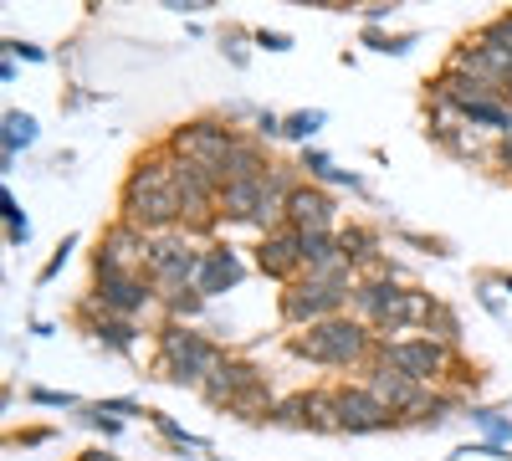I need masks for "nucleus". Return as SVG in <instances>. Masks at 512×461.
I'll return each mask as SVG.
<instances>
[{
    "label": "nucleus",
    "mask_w": 512,
    "mask_h": 461,
    "mask_svg": "<svg viewBox=\"0 0 512 461\" xmlns=\"http://www.w3.org/2000/svg\"><path fill=\"white\" fill-rule=\"evenodd\" d=\"M88 298H93L108 318H128V323H139V318L159 303V287H154L149 277H93Z\"/></svg>",
    "instance_id": "obj_11"
},
{
    "label": "nucleus",
    "mask_w": 512,
    "mask_h": 461,
    "mask_svg": "<svg viewBox=\"0 0 512 461\" xmlns=\"http://www.w3.org/2000/svg\"><path fill=\"white\" fill-rule=\"evenodd\" d=\"M379 364H390V369L410 374V380H415V385H425V390H446L451 369H456L461 359H456V349L436 344L431 333H410V339L379 344Z\"/></svg>",
    "instance_id": "obj_6"
},
{
    "label": "nucleus",
    "mask_w": 512,
    "mask_h": 461,
    "mask_svg": "<svg viewBox=\"0 0 512 461\" xmlns=\"http://www.w3.org/2000/svg\"><path fill=\"white\" fill-rule=\"evenodd\" d=\"M88 339L103 349V354H118V359H134L139 354V344H144V328L139 323H128V318H98V323H88Z\"/></svg>",
    "instance_id": "obj_19"
},
{
    "label": "nucleus",
    "mask_w": 512,
    "mask_h": 461,
    "mask_svg": "<svg viewBox=\"0 0 512 461\" xmlns=\"http://www.w3.org/2000/svg\"><path fill=\"white\" fill-rule=\"evenodd\" d=\"M364 385L374 390V400H379L384 410L400 415V426L410 421V415H415L425 400H431V390H425V385H415L410 374H400V369H390V364H379V359L364 369Z\"/></svg>",
    "instance_id": "obj_13"
},
{
    "label": "nucleus",
    "mask_w": 512,
    "mask_h": 461,
    "mask_svg": "<svg viewBox=\"0 0 512 461\" xmlns=\"http://www.w3.org/2000/svg\"><path fill=\"white\" fill-rule=\"evenodd\" d=\"M246 277V262H241V251L231 241H210L205 246V257H200V277H195V292L210 303V298H226V292H236Z\"/></svg>",
    "instance_id": "obj_16"
},
{
    "label": "nucleus",
    "mask_w": 512,
    "mask_h": 461,
    "mask_svg": "<svg viewBox=\"0 0 512 461\" xmlns=\"http://www.w3.org/2000/svg\"><path fill=\"white\" fill-rule=\"evenodd\" d=\"M251 41H256V47H262V52H292V36L287 31H251Z\"/></svg>",
    "instance_id": "obj_33"
},
{
    "label": "nucleus",
    "mask_w": 512,
    "mask_h": 461,
    "mask_svg": "<svg viewBox=\"0 0 512 461\" xmlns=\"http://www.w3.org/2000/svg\"><path fill=\"white\" fill-rule=\"evenodd\" d=\"M200 257H205V246L185 226L180 231H159L154 246H149V282L159 287V298L164 292H180V287H195Z\"/></svg>",
    "instance_id": "obj_7"
},
{
    "label": "nucleus",
    "mask_w": 512,
    "mask_h": 461,
    "mask_svg": "<svg viewBox=\"0 0 512 461\" xmlns=\"http://www.w3.org/2000/svg\"><path fill=\"white\" fill-rule=\"evenodd\" d=\"M0 216H6V241H11V246H26V241H31V221H26V211L16 205L11 190L0 195Z\"/></svg>",
    "instance_id": "obj_29"
},
{
    "label": "nucleus",
    "mask_w": 512,
    "mask_h": 461,
    "mask_svg": "<svg viewBox=\"0 0 512 461\" xmlns=\"http://www.w3.org/2000/svg\"><path fill=\"white\" fill-rule=\"evenodd\" d=\"M477 298H482V308H487L492 318H502V298L492 292V282H482V287H477Z\"/></svg>",
    "instance_id": "obj_39"
},
{
    "label": "nucleus",
    "mask_w": 512,
    "mask_h": 461,
    "mask_svg": "<svg viewBox=\"0 0 512 461\" xmlns=\"http://www.w3.org/2000/svg\"><path fill=\"white\" fill-rule=\"evenodd\" d=\"M390 16H395V6H364V11H359V21L374 26V31H379V21H390Z\"/></svg>",
    "instance_id": "obj_37"
},
{
    "label": "nucleus",
    "mask_w": 512,
    "mask_h": 461,
    "mask_svg": "<svg viewBox=\"0 0 512 461\" xmlns=\"http://www.w3.org/2000/svg\"><path fill=\"white\" fill-rule=\"evenodd\" d=\"M98 410H108V415H118V421H123V415H139V400L134 395H118V400H98Z\"/></svg>",
    "instance_id": "obj_36"
},
{
    "label": "nucleus",
    "mask_w": 512,
    "mask_h": 461,
    "mask_svg": "<svg viewBox=\"0 0 512 461\" xmlns=\"http://www.w3.org/2000/svg\"><path fill=\"white\" fill-rule=\"evenodd\" d=\"M144 415H149V421H154V431H159L164 441H175L180 451H210V446H205L200 436H190V431H185L180 421H169V415H164V410H144Z\"/></svg>",
    "instance_id": "obj_28"
},
{
    "label": "nucleus",
    "mask_w": 512,
    "mask_h": 461,
    "mask_svg": "<svg viewBox=\"0 0 512 461\" xmlns=\"http://www.w3.org/2000/svg\"><path fill=\"white\" fill-rule=\"evenodd\" d=\"M256 139H262V144H267V139H282V118L262 108V113H256Z\"/></svg>",
    "instance_id": "obj_34"
},
{
    "label": "nucleus",
    "mask_w": 512,
    "mask_h": 461,
    "mask_svg": "<svg viewBox=\"0 0 512 461\" xmlns=\"http://www.w3.org/2000/svg\"><path fill=\"white\" fill-rule=\"evenodd\" d=\"M282 226H292L297 236H308V231H338V226H344V221H338V195L323 190V185H313V180H303V185L292 190V200H287Z\"/></svg>",
    "instance_id": "obj_14"
},
{
    "label": "nucleus",
    "mask_w": 512,
    "mask_h": 461,
    "mask_svg": "<svg viewBox=\"0 0 512 461\" xmlns=\"http://www.w3.org/2000/svg\"><path fill=\"white\" fill-rule=\"evenodd\" d=\"M492 164L512 175V139H497V144H492Z\"/></svg>",
    "instance_id": "obj_38"
},
{
    "label": "nucleus",
    "mask_w": 512,
    "mask_h": 461,
    "mask_svg": "<svg viewBox=\"0 0 512 461\" xmlns=\"http://www.w3.org/2000/svg\"><path fill=\"white\" fill-rule=\"evenodd\" d=\"M287 354L308 359L318 369H369L379 359V333L369 323H359L354 313L313 323L303 333H287Z\"/></svg>",
    "instance_id": "obj_2"
},
{
    "label": "nucleus",
    "mask_w": 512,
    "mask_h": 461,
    "mask_svg": "<svg viewBox=\"0 0 512 461\" xmlns=\"http://www.w3.org/2000/svg\"><path fill=\"white\" fill-rule=\"evenodd\" d=\"M6 57H11V62H16V57H26V62H47V52L31 47V41H16V36L6 41Z\"/></svg>",
    "instance_id": "obj_35"
},
{
    "label": "nucleus",
    "mask_w": 512,
    "mask_h": 461,
    "mask_svg": "<svg viewBox=\"0 0 512 461\" xmlns=\"http://www.w3.org/2000/svg\"><path fill=\"white\" fill-rule=\"evenodd\" d=\"M256 272L272 277L277 287H292L297 277H303V236H297L292 226H277L267 236H256Z\"/></svg>",
    "instance_id": "obj_12"
},
{
    "label": "nucleus",
    "mask_w": 512,
    "mask_h": 461,
    "mask_svg": "<svg viewBox=\"0 0 512 461\" xmlns=\"http://www.w3.org/2000/svg\"><path fill=\"white\" fill-rule=\"evenodd\" d=\"M231 349L216 344V339H205V333H195L190 323H159L154 333V380L164 385H175V390H205V380L221 369Z\"/></svg>",
    "instance_id": "obj_3"
},
{
    "label": "nucleus",
    "mask_w": 512,
    "mask_h": 461,
    "mask_svg": "<svg viewBox=\"0 0 512 461\" xmlns=\"http://www.w3.org/2000/svg\"><path fill=\"white\" fill-rule=\"evenodd\" d=\"M226 57H231V67H246V47H241V31H231V36H226Z\"/></svg>",
    "instance_id": "obj_40"
},
{
    "label": "nucleus",
    "mask_w": 512,
    "mask_h": 461,
    "mask_svg": "<svg viewBox=\"0 0 512 461\" xmlns=\"http://www.w3.org/2000/svg\"><path fill=\"white\" fill-rule=\"evenodd\" d=\"M277 313L292 333H303L313 323H328V318H344L349 313V292L344 287H328V282H313V277H297L292 287H282L277 298Z\"/></svg>",
    "instance_id": "obj_8"
},
{
    "label": "nucleus",
    "mask_w": 512,
    "mask_h": 461,
    "mask_svg": "<svg viewBox=\"0 0 512 461\" xmlns=\"http://www.w3.org/2000/svg\"><path fill=\"white\" fill-rule=\"evenodd\" d=\"M262 205H267V175L221 185V221H231V226H256L262 221Z\"/></svg>",
    "instance_id": "obj_18"
},
{
    "label": "nucleus",
    "mask_w": 512,
    "mask_h": 461,
    "mask_svg": "<svg viewBox=\"0 0 512 461\" xmlns=\"http://www.w3.org/2000/svg\"><path fill=\"white\" fill-rule=\"evenodd\" d=\"M405 287H410V282H400L395 262H384V272H369V277L354 282V292H349V313H354L359 323L374 328L384 313H390V308L405 298Z\"/></svg>",
    "instance_id": "obj_15"
},
{
    "label": "nucleus",
    "mask_w": 512,
    "mask_h": 461,
    "mask_svg": "<svg viewBox=\"0 0 512 461\" xmlns=\"http://www.w3.org/2000/svg\"><path fill=\"white\" fill-rule=\"evenodd\" d=\"M200 400H205L210 410L241 415V421H267L272 405H277V400H272V385H267V374L256 369L251 359H241V354H226V359H221V369L205 380Z\"/></svg>",
    "instance_id": "obj_4"
},
{
    "label": "nucleus",
    "mask_w": 512,
    "mask_h": 461,
    "mask_svg": "<svg viewBox=\"0 0 512 461\" xmlns=\"http://www.w3.org/2000/svg\"><path fill=\"white\" fill-rule=\"evenodd\" d=\"M164 144H169V154H180V159L200 164V170H210V175L221 180L231 149L241 144V129H236V123H226L221 113H200V118L175 123V129L164 134Z\"/></svg>",
    "instance_id": "obj_5"
},
{
    "label": "nucleus",
    "mask_w": 512,
    "mask_h": 461,
    "mask_svg": "<svg viewBox=\"0 0 512 461\" xmlns=\"http://www.w3.org/2000/svg\"><path fill=\"white\" fill-rule=\"evenodd\" d=\"M466 415H472V426L487 431V446H512V415H502L492 405H466Z\"/></svg>",
    "instance_id": "obj_25"
},
{
    "label": "nucleus",
    "mask_w": 512,
    "mask_h": 461,
    "mask_svg": "<svg viewBox=\"0 0 512 461\" xmlns=\"http://www.w3.org/2000/svg\"><path fill=\"white\" fill-rule=\"evenodd\" d=\"M338 257H344V246H338V231H308V236H303V272L328 267V262H338Z\"/></svg>",
    "instance_id": "obj_23"
},
{
    "label": "nucleus",
    "mask_w": 512,
    "mask_h": 461,
    "mask_svg": "<svg viewBox=\"0 0 512 461\" xmlns=\"http://www.w3.org/2000/svg\"><path fill=\"white\" fill-rule=\"evenodd\" d=\"M149 246H154L149 231L128 226V221H113V226L98 236L93 277H149Z\"/></svg>",
    "instance_id": "obj_9"
},
{
    "label": "nucleus",
    "mask_w": 512,
    "mask_h": 461,
    "mask_svg": "<svg viewBox=\"0 0 512 461\" xmlns=\"http://www.w3.org/2000/svg\"><path fill=\"white\" fill-rule=\"evenodd\" d=\"M502 287H507V292H512V272H502Z\"/></svg>",
    "instance_id": "obj_42"
},
{
    "label": "nucleus",
    "mask_w": 512,
    "mask_h": 461,
    "mask_svg": "<svg viewBox=\"0 0 512 461\" xmlns=\"http://www.w3.org/2000/svg\"><path fill=\"white\" fill-rule=\"evenodd\" d=\"M31 405H41V410H72L77 405V395H67V390H31Z\"/></svg>",
    "instance_id": "obj_32"
},
{
    "label": "nucleus",
    "mask_w": 512,
    "mask_h": 461,
    "mask_svg": "<svg viewBox=\"0 0 512 461\" xmlns=\"http://www.w3.org/2000/svg\"><path fill=\"white\" fill-rule=\"evenodd\" d=\"M297 405H303V431H338V405H333V385L318 390H297Z\"/></svg>",
    "instance_id": "obj_21"
},
{
    "label": "nucleus",
    "mask_w": 512,
    "mask_h": 461,
    "mask_svg": "<svg viewBox=\"0 0 512 461\" xmlns=\"http://www.w3.org/2000/svg\"><path fill=\"white\" fill-rule=\"evenodd\" d=\"M77 461H118V456H113V451H98V446H93V451H82Z\"/></svg>",
    "instance_id": "obj_41"
},
{
    "label": "nucleus",
    "mask_w": 512,
    "mask_h": 461,
    "mask_svg": "<svg viewBox=\"0 0 512 461\" xmlns=\"http://www.w3.org/2000/svg\"><path fill=\"white\" fill-rule=\"evenodd\" d=\"M297 170H308V180L313 185H349V190H364V180L359 175H349V170H338V164L323 154V149H303V154H297Z\"/></svg>",
    "instance_id": "obj_22"
},
{
    "label": "nucleus",
    "mask_w": 512,
    "mask_h": 461,
    "mask_svg": "<svg viewBox=\"0 0 512 461\" xmlns=\"http://www.w3.org/2000/svg\"><path fill=\"white\" fill-rule=\"evenodd\" d=\"M72 251H77V236H62V246H57V251H52V257H47V267H41V272H36V282H41V287H47V282H52V277H57V272H62V267L72 262Z\"/></svg>",
    "instance_id": "obj_31"
},
{
    "label": "nucleus",
    "mask_w": 512,
    "mask_h": 461,
    "mask_svg": "<svg viewBox=\"0 0 512 461\" xmlns=\"http://www.w3.org/2000/svg\"><path fill=\"white\" fill-rule=\"evenodd\" d=\"M338 405V436H374V431H400V415H390L369 385H333Z\"/></svg>",
    "instance_id": "obj_10"
},
{
    "label": "nucleus",
    "mask_w": 512,
    "mask_h": 461,
    "mask_svg": "<svg viewBox=\"0 0 512 461\" xmlns=\"http://www.w3.org/2000/svg\"><path fill=\"white\" fill-rule=\"evenodd\" d=\"M323 118H328L323 108H303V113H287V118H282V139H292V144H303V149H308V139H313V134L323 129Z\"/></svg>",
    "instance_id": "obj_27"
},
{
    "label": "nucleus",
    "mask_w": 512,
    "mask_h": 461,
    "mask_svg": "<svg viewBox=\"0 0 512 461\" xmlns=\"http://www.w3.org/2000/svg\"><path fill=\"white\" fill-rule=\"evenodd\" d=\"M425 333H431L436 344L456 349V344H461V313H456L451 303H436V308H431V318H425Z\"/></svg>",
    "instance_id": "obj_26"
},
{
    "label": "nucleus",
    "mask_w": 512,
    "mask_h": 461,
    "mask_svg": "<svg viewBox=\"0 0 512 461\" xmlns=\"http://www.w3.org/2000/svg\"><path fill=\"white\" fill-rule=\"evenodd\" d=\"M118 221L139 226L149 236L185 226V205H180V190H175V154H169L164 139L149 144L134 164H128V175L118 185Z\"/></svg>",
    "instance_id": "obj_1"
},
{
    "label": "nucleus",
    "mask_w": 512,
    "mask_h": 461,
    "mask_svg": "<svg viewBox=\"0 0 512 461\" xmlns=\"http://www.w3.org/2000/svg\"><path fill=\"white\" fill-rule=\"evenodd\" d=\"M338 246H344V257L354 262V272L359 277H369V272H384V236L374 231V226H364V221H349V226H338Z\"/></svg>",
    "instance_id": "obj_17"
},
{
    "label": "nucleus",
    "mask_w": 512,
    "mask_h": 461,
    "mask_svg": "<svg viewBox=\"0 0 512 461\" xmlns=\"http://www.w3.org/2000/svg\"><path fill=\"white\" fill-rule=\"evenodd\" d=\"M0 123H6V129H0V164L11 170L16 154L36 144V118H31V113H21V108H6V118H0Z\"/></svg>",
    "instance_id": "obj_20"
},
{
    "label": "nucleus",
    "mask_w": 512,
    "mask_h": 461,
    "mask_svg": "<svg viewBox=\"0 0 512 461\" xmlns=\"http://www.w3.org/2000/svg\"><path fill=\"white\" fill-rule=\"evenodd\" d=\"M364 47H374V52H384V57H405V52L415 47V31L390 36V31H374V26H364Z\"/></svg>",
    "instance_id": "obj_30"
},
{
    "label": "nucleus",
    "mask_w": 512,
    "mask_h": 461,
    "mask_svg": "<svg viewBox=\"0 0 512 461\" xmlns=\"http://www.w3.org/2000/svg\"><path fill=\"white\" fill-rule=\"evenodd\" d=\"M159 308H164V323H195L205 313V298L195 287H180V292H164Z\"/></svg>",
    "instance_id": "obj_24"
}]
</instances>
